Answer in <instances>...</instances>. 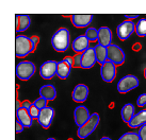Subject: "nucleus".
<instances>
[{"label": "nucleus", "instance_id": "obj_31", "mask_svg": "<svg viewBox=\"0 0 146 140\" xmlns=\"http://www.w3.org/2000/svg\"><path fill=\"white\" fill-rule=\"evenodd\" d=\"M74 57V67L75 68H81V54H76Z\"/></svg>", "mask_w": 146, "mask_h": 140}, {"label": "nucleus", "instance_id": "obj_35", "mask_svg": "<svg viewBox=\"0 0 146 140\" xmlns=\"http://www.w3.org/2000/svg\"><path fill=\"white\" fill-rule=\"evenodd\" d=\"M64 60L67 64L70 65L72 67H74V57H72V56H66V57H64Z\"/></svg>", "mask_w": 146, "mask_h": 140}, {"label": "nucleus", "instance_id": "obj_20", "mask_svg": "<svg viewBox=\"0 0 146 140\" xmlns=\"http://www.w3.org/2000/svg\"><path fill=\"white\" fill-rule=\"evenodd\" d=\"M72 66L67 64L64 60L58 62V69H57V76L61 80H66L72 72Z\"/></svg>", "mask_w": 146, "mask_h": 140}, {"label": "nucleus", "instance_id": "obj_11", "mask_svg": "<svg viewBox=\"0 0 146 140\" xmlns=\"http://www.w3.org/2000/svg\"><path fill=\"white\" fill-rule=\"evenodd\" d=\"M90 117H91V114L89 112V108H86V106L84 105L77 106L74 110V119H75V123L76 125H78V128L83 125L90 119Z\"/></svg>", "mask_w": 146, "mask_h": 140}, {"label": "nucleus", "instance_id": "obj_26", "mask_svg": "<svg viewBox=\"0 0 146 140\" xmlns=\"http://www.w3.org/2000/svg\"><path fill=\"white\" fill-rule=\"evenodd\" d=\"M117 140H140V138H139L138 133L128 132V133L123 134L122 136L119 137Z\"/></svg>", "mask_w": 146, "mask_h": 140}, {"label": "nucleus", "instance_id": "obj_2", "mask_svg": "<svg viewBox=\"0 0 146 140\" xmlns=\"http://www.w3.org/2000/svg\"><path fill=\"white\" fill-rule=\"evenodd\" d=\"M34 51L31 37L26 35H17L15 38V55L25 57Z\"/></svg>", "mask_w": 146, "mask_h": 140}, {"label": "nucleus", "instance_id": "obj_33", "mask_svg": "<svg viewBox=\"0 0 146 140\" xmlns=\"http://www.w3.org/2000/svg\"><path fill=\"white\" fill-rule=\"evenodd\" d=\"M31 39H32V43H33V49L35 50L37 47V44H38V41H40V38H38L37 36H32Z\"/></svg>", "mask_w": 146, "mask_h": 140}, {"label": "nucleus", "instance_id": "obj_17", "mask_svg": "<svg viewBox=\"0 0 146 140\" xmlns=\"http://www.w3.org/2000/svg\"><path fill=\"white\" fill-rule=\"evenodd\" d=\"M16 120L19 121L25 128H31L33 119L29 115L28 110L21 106L19 108L16 109Z\"/></svg>", "mask_w": 146, "mask_h": 140}, {"label": "nucleus", "instance_id": "obj_9", "mask_svg": "<svg viewBox=\"0 0 146 140\" xmlns=\"http://www.w3.org/2000/svg\"><path fill=\"white\" fill-rule=\"evenodd\" d=\"M100 76L107 83L114 81L116 78V66L113 63L107 60L100 67Z\"/></svg>", "mask_w": 146, "mask_h": 140}, {"label": "nucleus", "instance_id": "obj_16", "mask_svg": "<svg viewBox=\"0 0 146 140\" xmlns=\"http://www.w3.org/2000/svg\"><path fill=\"white\" fill-rule=\"evenodd\" d=\"M97 41L99 45L104 47H109L112 44V32L108 27H100L98 29V38Z\"/></svg>", "mask_w": 146, "mask_h": 140}, {"label": "nucleus", "instance_id": "obj_30", "mask_svg": "<svg viewBox=\"0 0 146 140\" xmlns=\"http://www.w3.org/2000/svg\"><path fill=\"white\" fill-rule=\"evenodd\" d=\"M138 135H139L140 140H146V124L142 125L141 128H139Z\"/></svg>", "mask_w": 146, "mask_h": 140}, {"label": "nucleus", "instance_id": "obj_32", "mask_svg": "<svg viewBox=\"0 0 146 140\" xmlns=\"http://www.w3.org/2000/svg\"><path fill=\"white\" fill-rule=\"evenodd\" d=\"M25 126L23 125V124L19 122L18 120L15 121V131H16L17 134H19V133H21L23 131H24Z\"/></svg>", "mask_w": 146, "mask_h": 140}, {"label": "nucleus", "instance_id": "obj_37", "mask_svg": "<svg viewBox=\"0 0 146 140\" xmlns=\"http://www.w3.org/2000/svg\"><path fill=\"white\" fill-rule=\"evenodd\" d=\"M100 140H112L110 137H102V138H100Z\"/></svg>", "mask_w": 146, "mask_h": 140}, {"label": "nucleus", "instance_id": "obj_25", "mask_svg": "<svg viewBox=\"0 0 146 140\" xmlns=\"http://www.w3.org/2000/svg\"><path fill=\"white\" fill-rule=\"evenodd\" d=\"M84 35L88 37V39H89L90 41H95V40H97V38H98V29L88 28L86 31H85Z\"/></svg>", "mask_w": 146, "mask_h": 140}, {"label": "nucleus", "instance_id": "obj_4", "mask_svg": "<svg viewBox=\"0 0 146 140\" xmlns=\"http://www.w3.org/2000/svg\"><path fill=\"white\" fill-rule=\"evenodd\" d=\"M35 73V65L30 60H23L15 66V76L21 81H28Z\"/></svg>", "mask_w": 146, "mask_h": 140}, {"label": "nucleus", "instance_id": "obj_34", "mask_svg": "<svg viewBox=\"0 0 146 140\" xmlns=\"http://www.w3.org/2000/svg\"><path fill=\"white\" fill-rule=\"evenodd\" d=\"M125 18L127 20H133V19H137V18H139V15H138V14H131V15L127 14V15H125Z\"/></svg>", "mask_w": 146, "mask_h": 140}, {"label": "nucleus", "instance_id": "obj_5", "mask_svg": "<svg viewBox=\"0 0 146 140\" xmlns=\"http://www.w3.org/2000/svg\"><path fill=\"white\" fill-rule=\"evenodd\" d=\"M107 56H108V60L113 63L115 66L124 64L126 58L124 50L115 44H111L109 47H107Z\"/></svg>", "mask_w": 146, "mask_h": 140}, {"label": "nucleus", "instance_id": "obj_6", "mask_svg": "<svg viewBox=\"0 0 146 140\" xmlns=\"http://www.w3.org/2000/svg\"><path fill=\"white\" fill-rule=\"evenodd\" d=\"M140 84L139 79L133 74H128V76H123L117 83V91L119 93H126V92L131 91L132 89L137 88Z\"/></svg>", "mask_w": 146, "mask_h": 140}, {"label": "nucleus", "instance_id": "obj_12", "mask_svg": "<svg viewBox=\"0 0 146 140\" xmlns=\"http://www.w3.org/2000/svg\"><path fill=\"white\" fill-rule=\"evenodd\" d=\"M95 63H97L95 50L94 48L90 47L88 50H85L81 54V68L91 69L95 65Z\"/></svg>", "mask_w": 146, "mask_h": 140}, {"label": "nucleus", "instance_id": "obj_38", "mask_svg": "<svg viewBox=\"0 0 146 140\" xmlns=\"http://www.w3.org/2000/svg\"><path fill=\"white\" fill-rule=\"evenodd\" d=\"M144 78L146 79V67H145V69H144Z\"/></svg>", "mask_w": 146, "mask_h": 140}, {"label": "nucleus", "instance_id": "obj_24", "mask_svg": "<svg viewBox=\"0 0 146 140\" xmlns=\"http://www.w3.org/2000/svg\"><path fill=\"white\" fill-rule=\"evenodd\" d=\"M135 34L139 37L146 36V18H140L135 24Z\"/></svg>", "mask_w": 146, "mask_h": 140}, {"label": "nucleus", "instance_id": "obj_14", "mask_svg": "<svg viewBox=\"0 0 146 140\" xmlns=\"http://www.w3.org/2000/svg\"><path fill=\"white\" fill-rule=\"evenodd\" d=\"M72 48L77 54H82L85 50L90 48V40L85 35H79L73 40Z\"/></svg>", "mask_w": 146, "mask_h": 140}, {"label": "nucleus", "instance_id": "obj_1", "mask_svg": "<svg viewBox=\"0 0 146 140\" xmlns=\"http://www.w3.org/2000/svg\"><path fill=\"white\" fill-rule=\"evenodd\" d=\"M70 34L68 29L60 28L54 32L51 37V45L53 49L58 52H65L69 47Z\"/></svg>", "mask_w": 146, "mask_h": 140}, {"label": "nucleus", "instance_id": "obj_28", "mask_svg": "<svg viewBox=\"0 0 146 140\" xmlns=\"http://www.w3.org/2000/svg\"><path fill=\"white\" fill-rule=\"evenodd\" d=\"M47 102H48V101L46 100V99L40 97V98H37L36 100L33 102V104L35 105L40 110H42V109H44V108L47 107Z\"/></svg>", "mask_w": 146, "mask_h": 140}, {"label": "nucleus", "instance_id": "obj_19", "mask_svg": "<svg viewBox=\"0 0 146 140\" xmlns=\"http://www.w3.org/2000/svg\"><path fill=\"white\" fill-rule=\"evenodd\" d=\"M144 124H146V109H142L139 112H137L133 116V118L130 120L128 125L131 128H140Z\"/></svg>", "mask_w": 146, "mask_h": 140}, {"label": "nucleus", "instance_id": "obj_10", "mask_svg": "<svg viewBox=\"0 0 146 140\" xmlns=\"http://www.w3.org/2000/svg\"><path fill=\"white\" fill-rule=\"evenodd\" d=\"M53 117H54V109L52 107H49L47 106L46 108L42 109L40 112L37 121L43 128H49L51 125V122L53 120Z\"/></svg>", "mask_w": 146, "mask_h": 140}, {"label": "nucleus", "instance_id": "obj_23", "mask_svg": "<svg viewBox=\"0 0 146 140\" xmlns=\"http://www.w3.org/2000/svg\"><path fill=\"white\" fill-rule=\"evenodd\" d=\"M94 50H95V54H96V60H97V63L99 64H104L108 60V56H107V48L102 46V45L97 44L95 47H94Z\"/></svg>", "mask_w": 146, "mask_h": 140}, {"label": "nucleus", "instance_id": "obj_27", "mask_svg": "<svg viewBox=\"0 0 146 140\" xmlns=\"http://www.w3.org/2000/svg\"><path fill=\"white\" fill-rule=\"evenodd\" d=\"M27 110H28L29 115L31 116L32 119H37V118H38V115H40V112H41V110H40L35 105L33 104V103L30 105V107H29Z\"/></svg>", "mask_w": 146, "mask_h": 140}, {"label": "nucleus", "instance_id": "obj_36", "mask_svg": "<svg viewBox=\"0 0 146 140\" xmlns=\"http://www.w3.org/2000/svg\"><path fill=\"white\" fill-rule=\"evenodd\" d=\"M32 104L30 101H28V100H26V101H24L23 102V104H21V107H24V108H26V109H28L29 107H30V105Z\"/></svg>", "mask_w": 146, "mask_h": 140}, {"label": "nucleus", "instance_id": "obj_8", "mask_svg": "<svg viewBox=\"0 0 146 140\" xmlns=\"http://www.w3.org/2000/svg\"><path fill=\"white\" fill-rule=\"evenodd\" d=\"M58 62L56 60H46L40 67V76L44 80H50L57 76Z\"/></svg>", "mask_w": 146, "mask_h": 140}, {"label": "nucleus", "instance_id": "obj_22", "mask_svg": "<svg viewBox=\"0 0 146 140\" xmlns=\"http://www.w3.org/2000/svg\"><path fill=\"white\" fill-rule=\"evenodd\" d=\"M134 115H135V108H134L133 104H131V103H126L122 107L121 116H122V119L125 123H127V124L129 123L130 120L133 118Z\"/></svg>", "mask_w": 146, "mask_h": 140}, {"label": "nucleus", "instance_id": "obj_21", "mask_svg": "<svg viewBox=\"0 0 146 140\" xmlns=\"http://www.w3.org/2000/svg\"><path fill=\"white\" fill-rule=\"evenodd\" d=\"M16 32H23L31 26V18L29 15H15Z\"/></svg>", "mask_w": 146, "mask_h": 140}, {"label": "nucleus", "instance_id": "obj_13", "mask_svg": "<svg viewBox=\"0 0 146 140\" xmlns=\"http://www.w3.org/2000/svg\"><path fill=\"white\" fill-rule=\"evenodd\" d=\"M93 17L92 14H74L72 15V22L76 28H86L91 24Z\"/></svg>", "mask_w": 146, "mask_h": 140}, {"label": "nucleus", "instance_id": "obj_3", "mask_svg": "<svg viewBox=\"0 0 146 140\" xmlns=\"http://www.w3.org/2000/svg\"><path fill=\"white\" fill-rule=\"evenodd\" d=\"M99 121H100V117H99V115H98L97 112L92 114L89 120L86 121L83 125H81L80 128H78V132H77L78 137L80 139L88 138L96 129V128H97L98 124H99Z\"/></svg>", "mask_w": 146, "mask_h": 140}, {"label": "nucleus", "instance_id": "obj_39", "mask_svg": "<svg viewBox=\"0 0 146 140\" xmlns=\"http://www.w3.org/2000/svg\"><path fill=\"white\" fill-rule=\"evenodd\" d=\"M46 140H56L54 138H48V139H46Z\"/></svg>", "mask_w": 146, "mask_h": 140}, {"label": "nucleus", "instance_id": "obj_15", "mask_svg": "<svg viewBox=\"0 0 146 140\" xmlns=\"http://www.w3.org/2000/svg\"><path fill=\"white\" fill-rule=\"evenodd\" d=\"M89 87L84 84H78L73 90V100L78 103H83L89 97Z\"/></svg>", "mask_w": 146, "mask_h": 140}, {"label": "nucleus", "instance_id": "obj_29", "mask_svg": "<svg viewBox=\"0 0 146 140\" xmlns=\"http://www.w3.org/2000/svg\"><path fill=\"white\" fill-rule=\"evenodd\" d=\"M137 104L140 107L146 106V93H141L137 99Z\"/></svg>", "mask_w": 146, "mask_h": 140}, {"label": "nucleus", "instance_id": "obj_18", "mask_svg": "<svg viewBox=\"0 0 146 140\" xmlns=\"http://www.w3.org/2000/svg\"><path fill=\"white\" fill-rule=\"evenodd\" d=\"M40 97L46 99L47 101H52L56 99L57 97V89L54 87V85L52 84H47V85H43L41 88H40Z\"/></svg>", "mask_w": 146, "mask_h": 140}, {"label": "nucleus", "instance_id": "obj_7", "mask_svg": "<svg viewBox=\"0 0 146 140\" xmlns=\"http://www.w3.org/2000/svg\"><path fill=\"white\" fill-rule=\"evenodd\" d=\"M134 32H135V24L132 20L125 19L116 28V34L121 40L128 39Z\"/></svg>", "mask_w": 146, "mask_h": 140}]
</instances>
